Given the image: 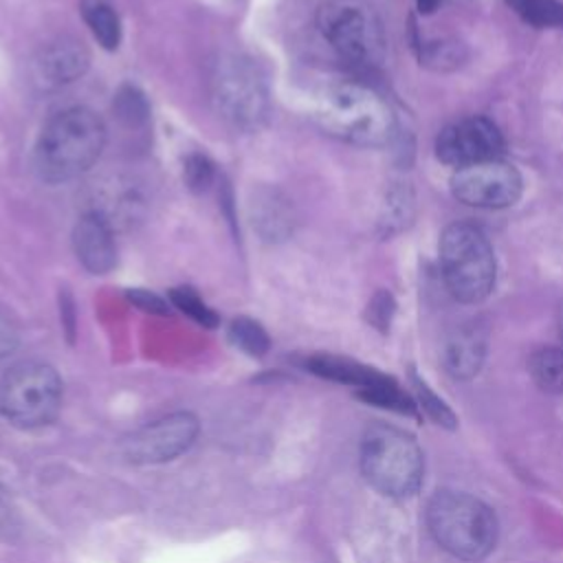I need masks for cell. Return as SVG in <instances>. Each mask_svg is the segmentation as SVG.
I'll use <instances>...</instances> for the list:
<instances>
[{
    "mask_svg": "<svg viewBox=\"0 0 563 563\" xmlns=\"http://www.w3.org/2000/svg\"><path fill=\"white\" fill-rule=\"evenodd\" d=\"M508 7L528 24L537 29L563 26V2L561 0H506Z\"/></svg>",
    "mask_w": 563,
    "mask_h": 563,
    "instance_id": "ffe728a7",
    "label": "cell"
},
{
    "mask_svg": "<svg viewBox=\"0 0 563 563\" xmlns=\"http://www.w3.org/2000/svg\"><path fill=\"white\" fill-rule=\"evenodd\" d=\"M75 255L81 266L95 275H106L117 262V246L110 222L97 213H84L73 231Z\"/></svg>",
    "mask_w": 563,
    "mask_h": 563,
    "instance_id": "7c38bea8",
    "label": "cell"
},
{
    "mask_svg": "<svg viewBox=\"0 0 563 563\" xmlns=\"http://www.w3.org/2000/svg\"><path fill=\"white\" fill-rule=\"evenodd\" d=\"M88 64H90V55L84 48V44L73 37H62L44 46L35 57L33 66H35V77L44 86L57 88L79 79L86 73Z\"/></svg>",
    "mask_w": 563,
    "mask_h": 563,
    "instance_id": "4fadbf2b",
    "label": "cell"
},
{
    "mask_svg": "<svg viewBox=\"0 0 563 563\" xmlns=\"http://www.w3.org/2000/svg\"><path fill=\"white\" fill-rule=\"evenodd\" d=\"M185 183L191 191H205L213 180V165L205 154H191L185 161Z\"/></svg>",
    "mask_w": 563,
    "mask_h": 563,
    "instance_id": "4316f807",
    "label": "cell"
},
{
    "mask_svg": "<svg viewBox=\"0 0 563 563\" xmlns=\"http://www.w3.org/2000/svg\"><path fill=\"white\" fill-rule=\"evenodd\" d=\"M413 213V196L409 187H394L387 194V205H385V213H383V224L387 227V233L391 231H400L409 218Z\"/></svg>",
    "mask_w": 563,
    "mask_h": 563,
    "instance_id": "484cf974",
    "label": "cell"
},
{
    "mask_svg": "<svg viewBox=\"0 0 563 563\" xmlns=\"http://www.w3.org/2000/svg\"><path fill=\"white\" fill-rule=\"evenodd\" d=\"M356 396L369 405H376L396 413H405V416H416V409H418V402L405 389H400V385L394 378L374 387L358 389Z\"/></svg>",
    "mask_w": 563,
    "mask_h": 563,
    "instance_id": "d6986e66",
    "label": "cell"
},
{
    "mask_svg": "<svg viewBox=\"0 0 563 563\" xmlns=\"http://www.w3.org/2000/svg\"><path fill=\"white\" fill-rule=\"evenodd\" d=\"M317 29L354 66L372 68L385 59L387 40L383 22L363 0H325L317 11Z\"/></svg>",
    "mask_w": 563,
    "mask_h": 563,
    "instance_id": "8992f818",
    "label": "cell"
},
{
    "mask_svg": "<svg viewBox=\"0 0 563 563\" xmlns=\"http://www.w3.org/2000/svg\"><path fill=\"white\" fill-rule=\"evenodd\" d=\"M308 369L321 378L343 383V385H354L356 391L365 389V387L380 385L391 378V376L378 372L376 367L363 365L352 358L332 356V354H317V356L308 358Z\"/></svg>",
    "mask_w": 563,
    "mask_h": 563,
    "instance_id": "2e32d148",
    "label": "cell"
},
{
    "mask_svg": "<svg viewBox=\"0 0 563 563\" xmlns=\"http://www.w3.org/2000/svg\"><path fill=\"white\" fill-rule=\"evenodd\" d=\"M20 530H22L20 512H18L9 490L0 484V539L15 541L20 537Z\"/></svg>",
    "mask_w": 563,
    "mask_h": 563,
    "instance_id": "f1b7e54d",
    "label": "cell"
},
{
    "mask_svg": "<svg viewBox=\"0 0 563 563\" xmlns=\"http://www.w3.org/2000/svg\"><path fill=\"white\" fill-rule=\"evenodd\" d=\"M251 220L255 231L266 242H282L292 235L295 209L292 202L275 187H260L251 200Z\"/></svg>",
    "mask_w": 563,
    "mask_h": 563,
    "instance_id": "9a60e30c",
    "label": "cell"
},
{
    "mask_svg": "<svg viewBox=\"0 0 563 563\" xmlns=\"http://www.w3.org/2000/svg\"><path fill=\"white\" fill-rule=\"evenodd\" d=\"M119 121L125 125H143L150 119V106L145 95L134 86H121L112 103Z\"/></svg>",
    "mask_w": 563,
    "mask_h": 563,
    "instance_id": "7402d4cb",
    "label": "cell"
},
{
    "mask_svg": "<svg viewBox=\"0 0 563 563\" xmlns=\"http://www.w3.org/2000/svg\"><path fill=\"white\" fill-rule=\"evenodd\" d=\"M418 51H420V62L438 70H451L460 66L464 59V48L460 42L440 40V42L418 44Z\"/></svg>",
    "mask_w": 563,
    "mask_h": 563,
    "instance_id": "cb8c5ba5",
    "label": "cell"
},
{
    "mask_svg": "<svg viewBox=\"0 0 563 563\" xmlns=\"http://www.w3.org/2000/svg\"><path fill=\"white\" fill-rule=\"evenodd\" d=\"M411 383H413V391H416V398H418V407L424 409V413L440 427H446V429H455L457 420H455V413L449 409V405L438 398L429 385L416 374L411 372Z\"/></svg>",
    "mask_w": 563,
    "mask_h": 563,
    "instance_id": "603a6c76",
    "label": "cell"
},
{
    "mask_svg": "<svg viewBox=\"0 0 563 563\" xmlns=\"http://www.w3.org/2000/svg\"><path fill=\"white\" fill-rule=\"evenodd\" d=\"M528 369L539 389L548 394H563V347H537L530 354Z\"/></svg>",
    "mask_w": 563,
    "mask_h": 563,
    "instance_id": "ac0fdd59",
    "label": "cell"
},
{
    "mask_svg": "<svg viewBox=\"0 0 563 563\" xmlns=\"http://www.w3.org/2000/svg\"><path fill=\"white\" fill-rule=\"evenodd\" d=\"M106 145V125L84 106L53 114L35 143L37 174L48 183H66L84 174Z\"/></svg>",
    "mask_w": 563,
    "mask_h": 563,
    "instance_id": "7a4b0ae2",
    "label": "cell"
},
{
    "mask_svg": "<svg viewBox=\"0 0 563 563\" xmlns=\"http://www.w3.org/2000/svg\"><path fill=\"white\" fill-rule=\"evenodd\" d=\"M427 526L440 548L464 561L488 556L499 532L493 508L460 490H438L431 497Z\"/></svg>",
    "mask_w": 563,
    "mask_h": 563,
    "instance_id": "3957f363",
    "label": "cell"
},
{
    "mask_svg": "<svg viewBox=\"0 0 563 563\" xmlns=\"http://www.w3.org/2000/svg\"><path fill=\"white\" fill-rule=\"evenodd\" d=\"M62 407V380L42 361H22L0 380V413L20 429L53 422Z\"/></svg>",
    "mask_w": 563,
    "mask_h": 563,
    "instance_id": "52a82bcc",
    "label": "cell"
},
{
    "mask_svg": "<svg viewBox=\"0 0 563 563\" xmlns=\"http://www.w3.org/2000/svg\"><path fill=\"white\" fill-rule=\"evenodd\" d=\"M211 97L224 121L240 130H257L271 112L268 86L260 68L242 57H220L211 73Z\"/></svg>",
    "mask_w": 563,
    "mask_h": 563,
    "instance_id": "ba28073f",
    "label": "cell"
},
{
    "mask_svg": "<svg viewBox=\"0 0 563 563\" xmlns=\"http://www.w3.org/2000/svg\"><path fill=\"white\" fill-rule=\"evenodd\" d=\"M486 356V330L477 323H464L455 328L442 345L444 369L460 380L473 378Z\"/></svg>",
    "mask_w": 563,
    "mask_h": 563,
    "instance_id": "5bb4252c",
    "label": "cell"
},
{
    "mask_svg": "<svg viewBox=\"0 0 563 563\" xmlns=\"http://www.w3.org/2000/svg\"><path fill=\"white\" fill-rule=\"evenodd\" d=\"M504 147L501 130L488 117L479 114L449 123L435 139V156L455 169L499 158Z\"/></svg>",
    "mask_w": 563,
    "mask_h": 563,
    "instance_id": "8fae6325",
    "label": "cell"
},
{
    "mask_svg": "<svg viewBox=\"0 0 563 563\" xmlns=\"http://www.w3.org/2000/svg\"><path fill=\"white\" fill-rule=\"evenodd\" d=\"M440 268L449 292L479 303L495 288L497 262L488 235L473 222H453L440 235Z\"/></svg>",
    "mask_w": 563,
    "mask_h": 563,
    "instance_id": "277c9868",
    "label": "cell"
},
{
    "mask_svg": "<svg viewBox=\"0 0 563 563\" xmlns=\"http://www.w3.org/2000/svg\"><path fill=\"white\" fill-rule=\"evenodd\" d=\"M128 299H130L136 308L145 310V312H154V314H165V312H167L165 299H161L158 295H154V292H150V290L134 288V290L128 292Z\"/></svg>",
    "mask_w": 563,
    "mask_h": 563,
    "instance_id": "f546056e",
    "label": "cell"
},
{
    "mask_svg": "<svg viewBox=\"0 0 563 563\" xmlns=\"http://www.w3.org/2000/svg\"><path fill=\"white\" fill-rule=\"evenodd\" d=\"M169 299L172 303L183 310L187 317H191L196 323L205 325V328H213L218 325V314L198 297L196 290L180 286V288H172L169 290Z\"/></svg>",
    "mask_w": 563,
    "mask_h": 563,
    "instance_id": "d4e9b609",
    "label": "cell"
},
{
    "mask_svg": "<svg viewBox=\"0 0 563 563\" xmlns=\"http://www.w3.org/2000/svg\"><path fill=\"white\" fill-rule=\"evenodd\" d=\"M81 13L90 33L103 48L112 51L119 46L121 22L114 7L108 0H84Z\"/></svg>",
    "mask_w": 563,
    "mask_h": 563,
    "instance_id": "e0dca14e",
    "label": "cell"
},
{
    "mask_svg": "<svg viewBox=\"0 0 563 563\" xmlns=\"http://www.w3.org/2000/svg\"><path fill=\"white\" fill-rule=\"evenodd\" d=\"M312 117L325 134L358 147H383L396 134L391 108L380 95L356 81L321 86L314 95Z\"/></svg>",
    "mask_w": 563,
    "mask_h": 563,
    "instance_id": "6da1fadb",
    "label": "cell"
},
{
    "mask_svg": "<svg viewBox=\"0 0 563 563\" xmlns=\"http://www.w3.org/2000/svg\"><path fill=\"white\" fill-rule=\"evenodd\" d=\"M444 0H416V9L422 13V15H431L435 13L440 7H442Z\"/></svg>",
    "mask_w": 563,
    "mask_h": 563,
    "instance_id": "1f68e13d",
    "label": "cell"
},
{
    "mask_svg": "<svg viewBox=\"0 0 563 563\" xmlns=\"http://www.w3.org/2000/svg\"><path fill=\"white\" fill-rule=\"evenodd\" d=\"M396 312V301L394 297L387 292V290H378L372 301L367 303V321L380 330V332H387L389 330V323H391V317Z\"/></svg>",
    "mask_w": 563,
    "mask_h": 563,
    "instance_id": "83f0119b",
    "label": "cell"
},
{
    "mask_svg": "<svg viewBox=\"0 0 563 563\" xmlns=\"http://www.w3.org/2000/svg\"><path fill=\"white\" fill-rule=\"evenodd\" d=\"M451 194L457 202L475 209H506L523 194L519 169L501 158L460 167L451 176Z\"/></svg>",
    "mask_w": 563,
    "mask_h": 563,
    "instance_id": "9c48e42d",
    "label": "cell"
},
{
    "mask_svg": "<svg viewBox=\"0 0 563 563\" xmlns=\"http://www.w3.org/2000/svg\"><path fill=\"white\" fill-rule=\"evenodd\" d=\"M361 471L378 493L409 497L422 482V451L407 431L391 424H374L361 442Z\"/></svg>",
    "mask_w": 563,
    "mask_h": 563,
    "instance_id": "5b68a950",
    "label": "cell"
},
{
    "mask_svg": "<svg viewBox=\"0 0 563 563\" xmlns=\"http://www.w3.org/2000/svg\"><path fill=\"white\" fill-rule=\"evenodd\" d=\"M229 336L240 350H244L251 356H264L271 347V339L266 330L249 317L233 319L229 325Z\"/></svg>",
    "mask_w": 563,
    "mask_h": 563,
    "instance_id": "44dd1931",
    "label": "cell"
},
{
    "mask_svg": "<svg viewBox=\"0 0 563 563\" xmlns=\"http://www.w3.org/2000/svg\"><path fill=\"white\" fill-rule=\"evenodd\" d=\"M196 416L180 411L132 431L121 442V453L134 464H161L185 453L198 435Z\"/></svg>",
    "mask_w": 563,
    "mask_h": 563,
    "instance_id": "30bf717a",
    "label": "cell"
},
{
    "mask_svg": "<svg viewBox=\"0 0 563 563\" xmlns=\"http://www.w3.org/2000/svg\"><path fill=\"white\" fill-rule=\"evenodd\" d=\"M556 328H559V336H561V343H563V301H561V306L556 310Z\"/></svg>",
    "mask_w": 563,
    "mask_h": 563,
    "instance_id": "d6a6232c",
    "label": "cell"
},
{
    "mask_svg": "<svg viewBox=\"0 0 563 563\" xmlns=\"http://www.w3.org/2000/svg\"><path fill=\"white\" fill-rule=\"evenodd\" d=\"M18 345V332L7 312L0 310V356H7Z\"/></svg>",
    "mask_w": 563,
    "mask_h": 563,
    "instance_id": "4dcf8cb0",
    "label": "cell"
}]
</instances>
